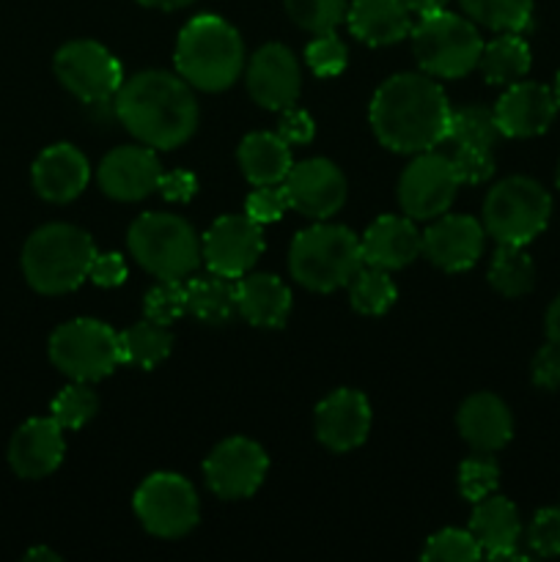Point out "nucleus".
Listing matches in <instances>:
<instances>
[{
    "label": "nucleus",
    "instance_id": "obj_1",
    "mask_svg": "<svg viewBox=\"0 0 560 562\" xmlns=\"http://www.w3.org/2000/svg\"><path fill=\"white\" fill-rule=\"evenodd\" d=\"M368 121L373 137L390 151H432L448 140L450 102L432 75L401 71L373 91Z\"/></svg>",
    "mask_w": 560,
    "mask_h": 562
},
{
    "label": "nucleus",
    "instance_id": "obj_2",
    "mask_svg": "<svg viewBox=\"0 0 560 562\" xmlns=\"http://www.w3.org/2000/svg\"><path fill=\"white\" fill-rule=\"evenodd\" d=\"M113 113L137 143L154 151L184 146L201 119L190 82L163 69L137 71L121 82L113 97Z\"/></svg>",
    "mask_w": 560,
    "mask_h": 562
},
{
    "label": "nucleus",
    "instance_id": "obj_3",
    "mask_svg": "<svg viewBox=\"0 0 560 562\" xmlns=\"http://www.w3.org/2000/svg\"><path fill=\"white\" fill-rule=\"evenodd\" d=\"M173 64L176 75L198 91H225L245 69V42L220 14H198L176 38Z\"/></svg>",
    "mask_w": 560,
    "mask_h": 562
},
{
    "label": "nucleus",
    "instance_id": "obj_4",
    "mask_svg": "<svg viewBox=\"0 0 560 562\" xmlns=\"http://www.w3.org/2000/svg\"><path fill=\"white\" fill-rule=\"evenodd\" d=\"M97 245L82 228L69 223L42 225L22 247V274L44 296L71 294L88 280Z\"/></svg>",
    "mask_w": 560,
    "mask_h": 562
},
{
    "label": "nucleus",
    "instance_id": "obj_5",
    "mask_svg": "<svg viewBox=\"0 0 560 562\" xmlns=\"http://www.w3.org/2000/svg\"><path fill=\"white\" fill-rule=\"evenodd\" d=\"M362 267V241L346 225L322 220L291 239L289 272L302 289L313 294H333L344 289Z\"/></svg>",
    "mask_w": 560,
    "mask_h": 562
},
{
    "label": "nucleus",
    "instance_id": "obj_6",
    "mask_svg": "<svg viewBox=\"0 0 560 562\" xmlns=\"http://www.w3.org/2000/svg\"><path fill=\"white\" fill-rule=\"evenodd\" d=\"M126 247L137 267L157 280L190 278L203 261L198 231L170 212L137 214L126 231Z\"/></svg>",
    "mask_w": 560,
    "mask_h": 562
},
{
    "label": "nucleus",
    "instance_id": "obj_7",
    "mask_svg": "<svg viewBox=\"0 0 560 562\" xmlns=\"http://www.w3.org/2000/svg\"><path fill=\"white\" fill-rule=\"evenodd\" d=\"M410 36L417 66L434 80H459L478 69L483 38L470 16L437 11L421 16Z\"/></svg>",
    "mask_w": 560,
    "mask_h": 562
},
{
    "label": "nucleus",
    "instance_id": "obj_8",
    "mask_svg": "<svg viewBox=\"0 0 560 562\" xmlns=\"http://www.w3.org/2000/svg\"><path fill=\"white\" fill-rule=\"evenodd\" d=\"M552 214V198L530 176H508L483 201V228L497 245H522L544 234Z\"/></svg>",
    "mask_w": 560,
    "mask_h": 562
},
{
    "label": "nucleus",
    "instance_id": "obj_9",
    "mask_svg": "<svg viewBox=\"0 0 560 562\" xmlns=\"http://www.w3.org/2000/svg\"><path fill=\"white\" fill-rule=\"evenodd\" d=\"M49 360L71 382L97 384L121 366L119 333L99 318H71L49 335Z\"/></svg>",
    "mask_w": 560,
    "mask_h": 562
},
{
    "label": "nucleus",
    "instance_id": "obj_10",
    "mask_svg": "<svg viewBox=\"0 0 560 562\" xmlns=\"http://www.w3.org/2000/svg\"><path fill=\"white\" fill-rule=\"evenodd\" d=\"M137 521L143 530L163 541H176L195 530L201 519L198 492L187 477L176 472H154L137 486L132 497Z\"/></svg>",
    "mask_w": 560,
    "mask_h": 562
},
{
    "label": "nucleus",
    "instance_id": "obj_11",
    "mask_svg": "<svg viewBox=\"0 0 560 562\" xmlns=\"http://www.w3.org/2000/svg\"><path fill=\"white\" fill-rule=\"evenodd\" d=\"M55 77L60 86L86 104H102L119 93L124 66L104 44L93 38H75L55 53Z\"/></svg>",
    "mask_w": 560,
    "mask_h": 562
},
{
    "label": "nucleus",
    "instance_id": "obj_12",
    "mask_svg": "<svg viewBox=\"0 0 560 562\" xmlns=\"http://www.w3.org/2000/svg\"><path fill=\"white\" fill-rule=\"evenodd\" d=\"M459 187L461 181L450 157L434 148L421 151L401 170L399 206L412 220H437L439 214L450 212Z\"/></svg>",
    "mask_w": 560,
    "mask_h": 562
},
{
    "label": "nucleus",
    "instance_id": "obj_13",
    "mask_svg": "<svg viewBox=\"0 0 560 562\" xmlns=\"http://www.w3.org/2000/svg\"><path fill=\"white\" fill-rule=\"evenodd\" d=\"M269 459L258 442L247 437H228L214 445L203 461V481L220 499H247L261 488Z\"/></svg>",
    "mask_w": 560,
    "mask_h": 562
},
{
    "label": "nucleus",
    "instance_id": "obj_14",
    "mask_svg": "<svg viewBox=\"0 0 560 562\" xmlns=\"http://www.w3.org/2000/svg\"><path fill=\"white\" fill-rule=\"evenodd\" d=\"M264 247L267 241H264L261 223L247 214H223L201 236V256L209 272H217L231 280H239L253 272Z\"/></svg>",
    "mask_w": 560,
    "mask_h": 562
},
{
    "label": "nucleus",
    "instance_id": "obj_15",
    "mask_svg": "<svg viewBox=\"0 0 560 562\" xmlns=\"http://www.w3.org/2000/svg\"><path fill=\"white\" fill-rule=\"evenodd\" d=\"M285 192H289L291 209H296L305 217L322 220L335 217L344 209L346 198H349V184L346 176L333 159L313 157L294 162L283 181Z\"/></svg>",
    "mask_w": 560,
    "mask_h": 562
},
{
    "label": "nucleus",
    "instance_id": "obj_16",
    "mask_svg": "<svg viewBox=\"0 0 560 562\" xmlns=\"http://www.w3.org/2000/svg\"><path fill=\"white\" fill-rule=\"evenodd\" d=\"M247 93L264 110L294 108L302 91L300 60L285 44L269 42L253 53L245 69Z\"/></svg>",
    "mask_w": 560,
    "mask_h": 562
},
{
    "label": "nucleus",
    "instance_id": "obj_17",
    "mask_svg": "<svg viewBox=\"0 0 560 562\" xmlns=\"http://www.w3.org/2000/svg\"><path fill=\"white\" fill-rule=\"evenodd\" d=\"M486 245V228L481 220L470 214H439L426 231H423L421 256L437 269L450 274L467 272L478 263Z\"/></svg>",
    "mask_w": 560,
    "mask_h": 562
},
{
    "label": "nucleus",
    "instance_id": "obj_18",
    "mask_svg": "<svg viewBox=\"0 0 560 562\" xmlns=\"http://www.w3.org/2000/svg\"><path fill=\"white\" fill-rule=\"evenodd\" d=\"M163 179V165L157 151L143 143L137 146H115L102 157L97 168V184L108 198L121 203L143 201L157 192Z\"/></svg>",
    "mask_w": 560,
    "mask_h": 562
},
{
    "label": "nucleus",
    "instance_id": "obj_19",
    "mask_svg": "<svg viewBox=\"0 0 560 562\" xmlns=\"http://www.w3.org/2000/svg\"><path fill=\"white\" fill-rule=\"evenodd\" d=\"M371 404L360 390L338 387L318 401L316 415V439L333 453H349L357 450L371 434Z\"/></svg>",
    "mask_w": 560,
    "mask_h": 562
},
{
    "label": "nucleus",
    "instance_id": "obj_20",
    "mask_svg": "<svg viewBox=\"0 0 560 562\" xmlns=\"http://www.w3.org/2000/svg\"><path fill=\"white\" fill-rule=\"evenodd\" d=\"M558 99L552 88L541 82L519 80L508 86V91L494 104L500 135L505 137H536L552 126L558 115Z\"/></svg>",
    "mask_w": 560,
    "mask_h": 562
},
{
    "label": "nucleus",
    "instance_id": "obj_21",
    "mask_svg": "<svg viewBox=\"0 0 560 562\" xmlns=\"http://www.w3.org/2000/svg\"><path fill=\"white\" fill-rule=\"evenodd\" d=\"M66 453L64 428L53 417H33L22 423L9 442V464L25 481L53 475Z\"/></svg>",
    "mask_w": 560,
    "mask_h": 562
},
{
    "label": "nucleus",
    "instance_id": "obj_22",
    "mask_svg": "<svg viewBox=\"0 0 560 562\" xmlns=\"http://www.w3.org/2000/svg\"><path fill=\"white\" fill-rule=\"evenodd\" d=\"M33 190L49 203H69L82 195L91 181V165L86 154L71 143H55L44 148L31 168Z\"/></svg>",
    "mask_w": 560,
    "mask_h": 562
},
{
    "label": "nucleus",
    "instance_id": "obj_23",
    "mask_svg": "<svg viewBox=\"0 0 560 562\" xmlns=\"http://www.w3.org/2000/svg\"><path fill=\"white\" fill-rule=\"evenodd\" d=\"M362 241V258L368 267L384 269V272H395L404 269L421 256L423 234L415 228L412 217H399V214H382L368 225L366 234L360 236Z\"/></svg>",
    "mask_w": 560,
    "mask_h": 562
},
{
    "label": "nucleus",
    "instance_id": "obj_24",
    "mask_svg": "<svg viewBox=\"0 0 560 562\" xmlns=\"http://www.w3.org/2000/svg\"><path fill=\"white\" fill-rule=\"evenodd\" d=\"M456 428L475 453H497L514 437V417L503 398L494 393H475L456 412Z\"/></svg>",
    "mask_w": 560,
    "mask_h": 562
},
{
    "label": "nucleus",
    "instance_id": "obj_25",
    "mask_svg": "<svg viewBox=\"0 0 560 562\" xmlns=\"http://www.w3.org/2000/svg\"><path fill=\"white\" fill-rule=\"evenodd\" d=\"M236 313L250 327L280 329L291 316V289L269 272H247L236 280Z\"/></svg>",
    "mask_w": 560,
    "mask_h": 562
},
{
    "label": "nucleus",
    "instance_id": "obj_26",
    "mask_svg": "<svg viewBox=\"0 0 560 562\" xmlns=\"http://www.w3.org/2000/svg\"><path fill=\"white\" fill-rule=\"evenodd\" d=\"M470 532L481 543L489 560H519L516 543L522 536L519 510L511 499L489 494L486 499L475 503L470 516Z\"/></svg>",
    "mask_w": 560,
    "mask_h": 562
},
{
    "label": "nucleus",
    "instance_id": "obj_27",
    "mask_svg": "<svg viewBox=\"0 0 560 562\" xmlns=\"http://www.w3.org/2000/svg\"><path fill=\"white\" fill-rule=\"evenodd\" d=\"M346 25L368 47H390L412 33V14L401 0H355L346 11Z\"/></svg>",
    "mask_w": 560,
    "mask_h": 562
},
{
    "label": "nucleus",
    "instance_id": "obj_28",
    "mask_svg": "<svg viewBox=\"0 0 560 562\" xmlns=\"http://www.w3.org/2000/svg\"><path fill=\"white\" fill-rule=\"evenodd\" d=\"M236 159L253 187L283 184L289 170L294 168L291 146L278 132H250L236 148Z\"/></svg>",
    "mask_w": 560,
    "mask_h": 562
},
{
    "label": "nucleus",
    "instance_id": "obj_29",
    "mask_svg": "<svg viewBox=\"0 0 560 562\" xmlns=\"http://www.w3.org/2000/svg\"><path fill=\"white\" fill-rule=\"evenodd\" d=\"M530 64L533 55L527 42L522 38V33H497L492 42L483 44L478 69H481L486 82L508 88L514 82L525 80L527 71H530Z\"/></svg>",
    "mask_w": 560,
    "mask_h": 562
},
{
    "label": "nucleus",
    "instance_id": "obj_30",
    "mask_svg": "<svg viewBox=\"0 0 560 562\" xmlns=\"http://www.w3.org/2000/svg\"><path fill=\"white\" fill-rule=\"evenodd\" d=\"M187 313L203 324H228L236 313V280L217 272L195 274L187 283Z\"/></svg>",
    "mask_w": 560,
    "mask_h": 562
},
{
    "label": "nucleus",
    "instance_id": "obj_31",
    "mask_svg": "<svg viewBox=\"0 0 560 562\" xmlns=\"http://www.w3.org/2000/svg\"><path fill=\"white\" fill-rule=\"evenodd\" d=\"M119 346L121 362L143 368V371H152V368H157L159 362L170 357V351H173V335H170V329L165 324L143 318V322L132 324L124 333H119Z\"/></svg>",
    "mask_w": 560,
    "mask_h": 562
},
{
    "label": "nucleus",
    "instance_id": "obj_32",
    "mask_svg": "<svg viewBox=\"0 0 560 562\" xmlns=\"http://www.w3.org/2000/svg\"><path fill=\"white\" fill-rule=\"evenodd\" d=\"M489 283L497 294L516 300L530 294L536 285V263L522 245H497L489 267Z\"/></svg>",
    "mask_w": 560,
    "mask_h": 562
},
{
    "label": "nucleus",
    "instance_id": "obj_33",
    "mask_svg": "<svg viewBox=\"0 0 560 562\" xmlns=\"http://www.w3.org/2000/svg\"><path fill=\"white\" fill-rule=\"evenodd\" d=\"M536 0H459L464 16L494 33H522L530 27Z\"/></svg>",
    "mask_w": 560,
    "mask_h": 562
},
{
    "label": "nucleus",
    "instance_id": "obj_34",
    "mask_svg": "<svg viewBox=\"0 0 560 562\" xmlns=\"http://www.w3.org/2000/svg\"><path fill=\"white\" fill-rule=\"evenodd\" d=\"M346 289H349V305L360 316H384L399 300V289H395L390 272L368 267V263L351 278Z\"/></svg>",
    "mask_w": 560,
    "mask_h": 562
},
{
    "label": "nucleus",
    "instance_id": "obj_35",
    "mask_svg": "<svg viewBox=\"0 0 560 562\" xmlns=\"http://www.w3.org/2000/svg\"><path fill=\"white\" fill-rule=\"evenodd\" d=\"M448 140H453L456 146L494 148V143L500 140V126L497 119H494V108L464 104L459 110H450Z\"/></svg>",
    "mask_w": 560,
    "mask_h": 562
},
{
    "label": "nucleus",
    "instance_id": "obj_36",
    "mask_svg": "<svg viewBox=\"0 0 560 562\" xmlns=\"http://www.w3.org/2000/svg\"><path fill=\"white\" fill-rule=\"evenodd\" d=\"M99 409V395L88 382H71L60 390L49 404V417L58 423L64 431H77L86 423L93 420Z\"/></svg>",
    "mask_w": 560,
    "mask_h": 562
},
{
    "label": "nucleus",
    "instance_id": "obj_37",
    "mask_svg": "<svg viewBox=\"0 0 560 562\" xmlns=\"http://www.w3.org/2000/svg\"><path fill=\"white\" fill-rule=\"evenodd\" d=\"M283 9L296 27L318 36L346 22L349 5L346 0H283Z\"/></svg>",
    "mask_w": 560,
    "mask_h": 562
},
{
    "label": "nucleus",
    "instance_id": "obj_38",
    "mask_svg": "<svg viewBox=\"0 0 560 562\" xmlns=\"http://www.w3.org/2000/svg\"><path fill=\"white\" fill-rule=\"evenodd\" d=\"M421 558L428 562H475L483 558V549L470 530L448 527V530H439L428 538Z\"/></svg>",
    "mask_w": 560,
    "mask_h": 562
},
{
    "label": "nucleus",
    "instance_id": "obj_39",
    "mask_svg": "<svg viewBox=\"0 0 560 562\" xmlns=\"http://www.w3.org/2000/svg\"><path fill=\"white\" fill-rule=\"evenodd\" d=\"M500 486V467L492 453H478L464 459L459 467V492L467 503H481L489 494L497 492Z\"/></svg>",
    "mask_w": 560,
    "mask_h": 562
},
{
    "label": "nucleus",
    "instance_id": "obj_40",
    "mask_svg": "<svg viewBox=\"0 0 560 562\" xmlns=\"http://www.w3.org/2000/svg\"><path fill=\"white\" fill-rule=\"evenodd\" d=\"M143 313L152 322L170 327L187 313V283L181 280H159L143 302Z\"/></svg>",
    "mask_w": 560,
    "mask_h": 562
},
{
    "label": "nucleus",
    "instance_id": "obj_41",
    "mask_svg": "<svg viewBox=\"0 0 560 562\" xmlns=\"http://www.w3.org/2000/svg\"><path fill=\"white\" fill-rule=\"evenodd\" d=\"M305 64L316 77H338L349 64V49L335 31L318 33L305 47Z\"/></svg>",
    "mask_w": 560,
    "mask_h": 562
},
{
    "label": "nucleus",
    "instance_id": "obj_42",
    "mask_svg": "<svg viewBox=\"0 0 560 562\" xmlns=\"http://www.w3.org/2000/svg\"><path fill=\"white\" fill-rule=\"evenodd\" d=\"M291 209L289 192H285L283 184H267V187H256V190L247 195L245 201V214L253 217L256 223L267 225V223H278L285 212Z\"/></svg>",
    "mask_w": 560,
    "mask_h": 562
},
{
    "label": "nucleus",
    "instance_id": "obj_43",
    "mask_svg": "<svg viewBox=\"0 0 560 562\" xmlns=\"http://www.w3.org/2000/svg\"><path fill=\"white\" fill-rule=\"evenodd\" d=\"M527 547L538 558H558L560 554V508H544L533 516L527 527Z\"/></svg>",
    "mask_w": 560,
    "mask_h": 562
},
{
    "label": "nucleus",
    "instance_id": "obj_44",
    "mask_svg": "<svg viewBox=\"0 0 560 562\" xmlns=\"http://www.w3.org/2000/svg\"><path fill=\"white\" fill-rule=\"evenodd\" d=\"M450 162H453V170L461 184H486L494 176L492 148L456 146V154L450 157Z\"/></svg>",
    "mask_w": 560,
    "mask_h": 562
},
{
    "label": "nucleus",
    "instance_id": "obj_45",
    "mask_svg": "<svg viewBox=\"0 0 560 562\" xmlns=\"http://www.w3.org/2000/svg\"><path fill=\"white\" fill-rule=\"evenodd\" d=\"M533 382L541 390H560V344L549 340L533 357Z\"/></svg>",
    "mask_w": 560,
    "mask_h": 562
},
{
    "label": "nucleus",
    "instance_id": "obj_46",
    "mask_svg": "<svg viewBox=\"0 0 560 562\" xmlns=\"http://www.w3.org/2000/svg\"><path fill=\"white\" fill-rule=\"evenodd\" d=\"M278 135L283 137L289 146H305V143H311L313 135H316V124H313L311 113H305V110L285 108L280 110Z\"/></svg>",
    "mask_w": 560,
    "mask_h": 562
},
{
    "label": "nucleus",
    "instance_id": "obj_47",
    "mask_svg": "<svg viewBox=\"0 0 560 562\" xmlns=\"http://www.w3.org/2000/svg\"><path fill=\"white\" fill-rule=\"evenodd\" d=\"M126 261L121 252H97L91 263V272H88V280L99 289H119L126 280Z\"/></svg>",
    "mask_w": 560,
    "mask_h": 562
},
{
    "label": "nucleus",
    "instance_id": "obj_48",
    "mask_svg": "<svg viewBox=\"0 0 560 562\" xmlns=\"http://www.w3.org/2000/svg\"><path fill=\"white\" fill-rule=\"evenodd\" d=\"M157 190L165 201L187 203L195 198L198 179H195V173H190V170H170V173H163Z\"/></svg>",
    "mask_w": 560,
    "mask_h": 562
},
{
    "label": "nucleus",
    "instance_id": "obj_49",
    "mask_svg": "<svg viewBox=\"0 0 560 562\" xmlns=\"http://www.w3.org/2000/svg\"><path fill=\"white\" fill-rule=\"evenodd\" d=\"M401 3L410 9V14L428 16V14H437V11H445L448 0H401Z\"/></svg>",
    "mask_w": 560,
    "mask_h": 562
},
{
    "label": "nucleus",
    "instance_id": "obj_50",
    "mask_svg": "<svg viewBox=\"0 0 560 562\" xmlns=\"http://www.w3.org/2000/svg\"><path fill=\"white\" fill-rule=\"evenodd\" d=\"M544 327H547V338L555 340V344H560V294L558 300L549 305L547 318H544Z\"/></svg>",
    "mask_w": 560,
    "mask_h": 562
},
{
    "label": "nucleus",
    "instance_id": "obj_51",
    "mask_svg": "<svg viewBox=\"0 0 560 562\" xmlns=\"http://www.w3.org/2000/svg\"><path fill=\"white\" fill-rule=\"evenodd\" d=\"M137 3L154 11H179V9H187V5H192L195 0H137Z\"/></svg>",
    "mask_w": 560,
    "mask_h": 562
},
{
    "label": "nucleus",
    "instance_id": "obj_52",
    "mask_svg": "<svg viewBox=\"0 0 560 562\" xmlns=\"http://www.w3.org/2000/svg\"><path fill=\"white\" fill-rule=\"evenodd\" d=\"M25 560H47V562H60V554L53 552L47 547H36L25 554Z\"/></svg>",
    "mask_w": 560,
    "mask_h": 562
},
{
    "label": "nucleus",
    "instance_id": "obj_53",
    "mask_svg": "<svg viewBox=\"0 0 560 562\" xmlns=\"http://www.w3.org/2000/svg\"><path fill=\"white\" fill-rule=\"evenodd\" d=\"M555 99H558V108H560V71H558V80H555Z\"/></svg>",
    "mask_w": 560,
    "mask_h": 562
},
{
    "label": "nucleus",
    "instance_id": "obj_54",
    "mask_svg": "<svg viewBox=\"0 0 560 562\" xmlns=\"http://www.w3.org/2000/svg\"><path fill=\"white\" fill-rule=\"evenodd\" d=\"M558 190H560V165H558Z\"/></svg>",
    "mask_w": 560,
    "mask_h": 562
}]
</instances>
